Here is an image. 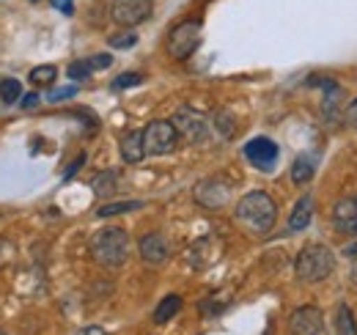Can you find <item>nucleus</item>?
Segmentation results:
<instances>
[{
  "label": "nucleus",
  "instance_id": "3",
  "mask_svg": "<svg viewBox=\"0 0 357 335\" xmlns=\"http://www.w3.org/2000/svg\"><path fill=\"white\" fill-rule=\"evenodd\" d=\"M91 255L102 267H121L130 255V237L124 228H102L91 239Z\"/></svg>",
  "mask_w": 357,
  "mask_h": 335
},
{
  "label": "nucleus",
  "instance_id": "22",
  "mask_svg": "<svg viewBox=\"0 0 357 335\" xmlns=\"http://www.w3.org/2000/svg\"><path fill=\"white\" fill-rule=\"evenodd\" d=\"M55 75H58V69L50 66V64H45V66H36L28 77H31V83L33 85H52L55 83Z\"/></svg>",
  "mask_w": 357,
  "mask_h": 335
},
{
  "label": "nucleus",
  "instance_id": "30",
  "mask_svg": "<svg viewBox=\"0 0 357 335\" xmlns=\"http://www.w3.org/2000/svg\"><path fill=\"white\" fill-rule=\"evenodd\" d=\"M20 105H22V110H31V107H36V105H39V94H25V96L20 99Z\"/></svg>",
  "mask_w": 357,
  "mask_h": 335
},
{
  "label": "nucleus",
  "instance_id": "13",
  "mask_svg": "<svg viewBox=\"0 0 357 335\" xmlns=\"http://www.w3.org/2000/svg\"><path fill=\"white\" fill-rule=\"evenodd\" d=\"M121 157H124V163H130V165L143 163V157H146L143 129H132V132H127V135L121 137Z\"/></svg>",
  "mask_w": 357,
  "mask_h": 335
},
{
  "label": "nucleus",
  "instance_id": "19",
  "mask_svg": "<svg viewBox=\"0 0 357 335\" xmlns=\"http://www.w3.org/2000/svg\"><path fill=\"white\" fill-rule=\"evenodd\" d=\"M143 207V201H116V204H105L99 207L96 214L99 217H116V214H127V211H135Z\"/></svg>",
  "mask_w": 357,
  "mask_h": 335
},
{
  "label": "nucleus",
  "instance_id": "18",
  "mask_svg": "<svg viewBox=\"0 0 357 335\" xmlns=\"http://www.w3.org/2000/svg\"><path fill=\"white\" fill-rule=\"evenodd\" d=\"M313 173H316V163L311 157H297L294 165H291V181L294 184H305V181L313 179Z\"/></svg>",
  "mask_w": 357,
  "mask_h": 335
},
{
  "label": "nucleus",
  "instance_id": "33",
  "mask_svg": "<svg viewBox=\"0 0 357 335\" xmlns=\"http://www.w3.org/2000/svg\"><path fill=\"white\" fill-rule=\"evenodd\" d=\"M352 275L357 278V255H355V261H352Z\"/></svg>",
  "mask_w": 357,
  "mask_h": 335
},
{
  "label": "nucleus",
  "instance_id": "20",
  "mask_svg": "<svg viewBox=\"0 0 357 335\" xmlns=\"http://www.w3.org/2000/svg\"><path fill=\"white\" fill-rule=\"evenodd\" d=\"M20 96H22V85H20V80H14V77L0 80V99H3L6 105L20 102Z\"/></svg>",
  "mask_w": 357,
  "mask_h": 335
},
{
  "label": "nucleus",
  "instance_id": "11",
  "mask_svg": "<svg viewBox=\"0 0 357 335\" xmlns=\"http://www.w3.org/2000/svg\"><path fill=\"white\" fill-rule=\"evenodd\" d=\"M333 225L347 237H357V195H347L333 207Z\"/></svg>",
  "mask_w": 357,
  "mask_h": 335
},
{
  "label": "nucleus",
  "instance_id": "15",
  "mask_svg": "<svg viewBox=\"0 0 357 335\" xmlns=\"http://www.w3.org/2000/svg\"><path fill=\"white\" fill-rule=\"evenodd\" d=\"M178 311H181V297H178V294H168V297L154 308V325L171 322Z\"/></svg>",
  "mask_w": 357,
  "mask_h": 335
},
{
  "label": "nucleus",
  "instance_id": "2",
  "mask_svg": "<svg viewBox=\"0 0 357 335\" xmlns=\"http://www.w3.org/2000/svg\"><path fill=\"white\" fill-rule=\"evenodd\" d=\"M335 272V255L327 245H308L303 248L294 261V275L303 283H319L327 281Z\"/></svg>",
  "mask_w": 357,
  "mask_h": 335
},
{
  "label": "nucleus",
  "instance_id": "10",
  "mask_svg": "<svg viewBox=\"0 0 357 335\" xmlns=\"http://www.w3.org/2000/svg\"><path fill=\"white\" fill-rule=\"evenodd\" d=\"M195 201L201 204V207H206V209H220L225 207V201L231 198V187L220 181V179H206V181H201L198 187H195Z\"/></svg>",
  "mask_w": 357,
  "mask_h": 335
},
{
  "label": "nucleus",
  "instance_id": "34",
  "mask_svg": "<svg viewBox=\"0 0 357 335\" xmlns=\"http://www.w3.org/2000/svg\"><path fill=\"white\" fill-rule=\"evenodd\" d=\"M0 335H3V333H0Z\"/></svg>",
  "mask_w": 357,
  "mask_h": 335
},
{
  "label": "nucleus",
  "instance_id": "7",
  "mask_svg": "<svg viewBox=\"0 0 357 335\" xmlns=\"http://www.w3.org/2000/svg\"><path fill=\"white\" fill-rule=\"evenodd\" d=\"M151 11H154V0H113L110 3V17L124 28H135L146 22Z\"/></svg>",
  "mask_w": 357,
  "mask_h": 335
},
{
  "label": "nucleus",
  "instance_id": "16",
  "mask_svg": "<svg viewBox=\"0 0 357 335\" xmlns=\"http://www.w3.org/2000/svg\"><path fill=\"white\" fill-rule=\"evenodd\" d=\"M91 187H93V193H96L99 198H107V195H113L116 187H119V173H116V170L96 173V176L91 179Z\"/></svg>",
  "mask_w": 357,
  "mask_h": 335
},
{
  "label": "nucleus",
  "instance_id": "17",
  "mask_svg": "<svg viewBox=\"0 0 357 335\" xmlns=\"http://www.w3.org/2000/svg\"><path fill=\"white\" fill-rule=\"evenodd\" d=\"M335 335H357L355 313L349 305H338L335 311Z\"/></svg>",
  "mask_w": 357,
  "mask_h": 335
},
{
  "label": "nucleus",
  "instance_id": "31",
  "mask_svg": "<svg viewBox=\"0 0 357 335\" xmlns=\"http://www.w3.org/2000/svg\"><path fill=\"white\" fill-rule=\"evenodd\" d=\"M347 121L352 126H357V99H352V102L347 105Z\"/></svg>",
  "mask_w": 357,
  "mask_h": 335
},
{
  "label": "nucleus",
  "instance_id": "25",
  "mask_svg": "<svg viewBox=\"0 0 357 335\" xmlns=\"http://www.w3.org/2000/svg\"><path fill=\"white\" fill-rule=\"evenodd\" d=\"M143 83V75H137V72H127V75H121V77H116L113 80V88L116 91H121V88H135V85Z\"/></svg>",
  "mask_w": 357,
  "mask_h": 335
},
{
  "label": "nucleus",
  "instance_id": "26",
  "mask_svg": "<svg viewBox=\"0 0 357 335\" xmlns=\"http://www.w3.org/2000/svg\"><path fill=\"white\" fill-rule=\"evenodd\" d=\"M77 94V85H66V88H55V91H50V102H63V99H69V96H75Z\"/></svg>",
  "mask_w": 357,
  "mask_h": 335
},
{
  "label": "nucleus",
  "instance_id": "14",
  "mask_svg": "<svg viewBox=\"0 0 357 335\" xmlns=\"http://www.w3.org/2000/svg\"><path fill=\"white\" fill-rule=\"evenodd\" d=\"M311 217H313V198L311 195H303L294 209L289 214V231H303L311 225Z\"/></svg>",
  "mask_w": 357,
  "mask_h": 335
},
{
  "label": "nucleus",
  "instance_id": "9",
  "mask_svg": "<svg viewBox=\"0 0 357 335\" xmlns=\"http://www.w3.org/2000/svg\"><path fill=\"white\" fill-rule=\"evenodd\" d=\"M278 154H280V149H278V143L269 140V137H253V140H248V146H245V157L259 168V170H272Z\"/></svg>",
  "mask_w": 357,
  "mask_h": 335
},
{
  "label": "nucleus",
  "instance_id": "8",
  "mask_svg": "<svg viewBox=\"0 0 357 335\" xmlns=\"http://www.w3.org/2000/svg\"><path fill=\"white\" fill-rule=\"evenodd\" d=\"M324 316L316 305H303L289 316V333L291 335H321Z\"/></svg>",
  "mask_w": 357,
  "mask_h": 335
},
{
  "label": "nucleus",
  "instance_id": "32",
  "mask_svg": "<svg viewBox=\"0 0 357 335\" xmlns=\"http://www.w3.org/2000/svg\"><path fill=\"white\" fill-rule=\"evenodd\" d=\"M75 335H105V330H102L99 325H91V327H83V330H77Z\"/></svg>",
  "mask_w": 357,
  "mask_h": 335
},
{
  "label": "nucleus",
  "instance_id": "1",
  "mask_svg": "<svg viewBox=\"0 0 357 335\" xmlns=\"http://www.w3.org/2000/svg\"><path fill=\"white\" fill-rule=\"evenodd\" d=\"M275 217H278V207L261 190H253V193L242 195L239 204H236V220L253 234H267L275 225Z\"/></svg>",
  "mask_w": 357,
  "mask_h": 335
},
{
  "label": "nucleus",
  "instance_id": "12",
  "mask_svg": "<svg viewBox=\"0 0 357 335\" xmlns=\"http://www.w3.org/2000/svg\"><path fill=\"white\" fill-rule=\"evenodd\" d=\"M137 251H140V258L146 261V264H162L165 258H168V239L162 237V234H146V237H140V245H137Z\"/></svg>",
  "mask_w": 357,
  "mask_h": 335
},
{
  "label": "nucleus",
  "instance_id": "28",
  "mask_svg": "<svg viewBox=\"0 0 357 335\" xmlns=\"http://www.w3.org/2000/svg\"><path fill=\"white\" fill-rule=\"evenodd\" d=\"M50 3H52L58 11H63L66 17H69V14H75V0H50Z\"/></svg>",
  "mask_w": 357,
  "mask_h": 335
},
{
  "label": "nucleus",
  "instance_id": "27",
  "mask_svg": "<svg viewBox=\"0 0 357 335\" xmlns=\"http://www.w3.org/2000/svg\"><path fill=\"white\" fill-rule=\"evenodd\" d=\"M110 64H113V55H107V52H102V55H93V58H89L91 72H93V69H107Z\"/></svg>",
  "mask_w": 357,
  "mask_h": 335
},
{
  "label": "nucleus",
  "instance_id": "6",
  "mask_svg": "<svg viewBox=\"0 0 357 335\" xmlns=\"http://www.w3.org/2000/svg\"><path fill=\"white\" fill-rule=\"evenodd\" d=\"M171 124L176 126V132L187 140V143H204L209 137V124L206 116L192 110V107H178L171 119Z\"/></svg>",
  "mask_w": 357,
  "mask_h": 335
},
{
  "label": "nucleus",
  "instance_id": "5",
  "mask_svg": "<svg viewBox=\"0 0 357 335\" xmlns=\"http://www.w3.org/2000/svg\"><path fill=\"white\" fill-rule=\"evenodd\" d=\"M198 44H201V22L198 20H184L168 36V52H171V58L184 61L195 52Z\"/></svg>",
  "mask_w": 357,
  "mask_h": 335
},
{
  "label": "nucleus",
  "instance_id": "4",
  "mask_svg": "<svg viewBox=\"0 0 357 335\" xmlns=\"http://www.w3.org/2000/svg\"><path fill=\"white\" fill-rule=\"evenodd\" d=\"M178 143V132L171 121H151V124L143 129V146H146V154L151 157H162V154H171Z\"/></svg>",
  "mask_w": 357,
  "mask_h": 335
},
{
  "label": "nucleus",
  "instance_id": "29",
  "mask_svg": "<svg viewBox=\"0 0 357 335\" xmlns=\"http://www.w3.org/2000/svg\"><path fill=\"white\" fill-rule=\"evenodd\" d=\"M83 163H86V154H80V157H77V160H75L72 165L66 168V173H63V181H69V179H72V176H75V173H77V170L83 168Z\"/></svg>",
  "mask_w": 357,
  "mask_h": 335
},
{
  "label": "nucleus",
  "instance_id": "24",
  "mask_svg": "<svg viewBox=\"0 0 357 335\" xmlns=\"http://www.w3.org/2000/svg\"><path fill=\"white\" fill-rule=\"evenodd\" d=\"M69 77H72L75 83H80V80H89V77H91L89 61H75V64L69 66Z\"/></svg>",
  "mask_w": 357,
  "mask_h": 335
},
{
  "label": "nucleus",
  "instance_id": "23",
  "mask_svg": "<svg viewBox=\"0 0 357 335\" xmlns=\"http://www.w3.org/2000/svg\"><path fill=\"white\" fill-rule=\"evenodd\" d=\"M135 42H137V36H135L132 31H124V34H113V36L107 39V44H110L113 50H127V47H135Z\"/></svg>",
  "mask_w": 357,
  "mask_h": 335
},
{
  "label": "nucleus",
  "instance_id": "21",
  "mask_svg": "<svg viewBox=\"0 0 357 335\" xmlns=\"http://www.w3.org/2000/svg\"><path fill=\"white\" fill-rule=\"evenodd\" d=\"M212 124H215V129L220 132V137H231V135H234V129H236L234 116H231V113H225V110H218V113L212 116Z\"/></svg>",
  "mask_w": 357,
  "mask_h": 335
}]
</instances>
